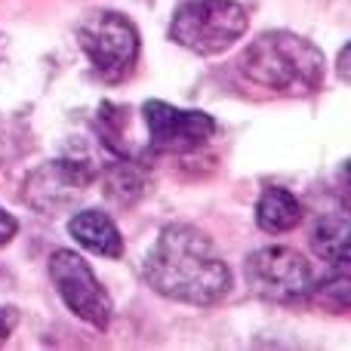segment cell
Masks as SVG:
<instances>
[{
  "label": "cell",
  "instance_id": "6da1fadb",
  "mask_svg": "<svg viewBox=\"0 0 351 351\" xmlns=\"http://www.w3.org/2000/svg\"><path fill=\"white\" fill-rule=\"evenodd\" d=\"M154 293L185 305H216L231 293V271L213 241L194 225H167L145 259Z\"/></svg>",
  "mask_w": 351,
  "mask_h": 351
},
{
  "label": "cell",
  "instance_id": "7a4b0ae2",
  "mask_svg": "<svg viewBox=\"0 0 351 351\" xmlns=\"http://www.w3.org/2000/svg\"><path fill=\"white\" fill-rule=\"evenodd\" d=\"M237 68L262 90L280 96H308L321 90L327 59L315 43L293 31H265L241 53Z\"/></svg>",
  "mask_w": 351,
  "mask_h": 351
},
{
  "label": "cell",
  "instance_id": "3957f363",
  "mask_svg": "<svg viewBox=\"0 0 351 351\" xmlns=\"http://www.w3.org/2000/svg\"><path fill=\"white\" fill-rule=\"evenodd\" d=\"M247 22V10L237 0H188L176 10L170 37L197 56H216L241 40Z\"/></svg>",
  "mask_w": 351,
  "mask_h": 351
},
{
  "label": "cell",
  "instance_id": "277c9868",
  "mask_svg": "<svg viewBox=\"0 0 351 351\" xmlns=\"http://www.w3.org/2000/svg\"><path fill=\"white\" fill-rule=\"evenodd\" d=\"M80 49L108 84L130 77L139 59V31L121 12H96L80 25Z\"/></svg>",
  "mask_w": 351,
  "mask_h": 351
},
{
  "label": "cell",
  "instance_id": "5b68a950",
  "mask_svg": "<svg viewBox=\"0 0 351 351\" xmlns=\"http://www.w3.org/2000/svg\"><path fill=\"white\" fill-rule=\"evenodd\" d=\"M49 278H53L59 296L65 299V305L80 321L93 324L96 330H105L111 324V296L105 293V287L99 284V278L80 253L56 250L49 256Z\"/></svg>",
  "mask_w": 351,
  "mask_h": 351
},
{
  "label": "cell",
  "instance_id": "8992f818",
  "mask_svg": "<svg viewBox=\"0 0 351 351\" xmlns=\"http://www.w3.org/2000/svg\"><path fill=\"white\" fill-rule=\"evenodd\" d=\"M243 274H247L250 290L271 302H296L311 290L308 262L290 247L256 250L243 265Z\"/></svg>",
  "mask_w": 351,
  "mask_h": 351
},
{
  "label": "cell",
  "instance_id": "52a82bcc",
  "mask_svg": "<svg viewBox=\"0 0 351 351\" xmlns=\"http://www.w3.org/2000/svg\"><path fill=\"white\" fill-rule=\"evenodd\" d=\"M142 114L152 133V148L164 154L197 152L216 133V121L206 111H179L167 102H145Z\"/></svg>",
  "mask_w": 351,
  "mask_h": 351
},
{
  "label": "cell",
  "instance_id": "ba28073f",
  "mask_svg": "<svg viewBox=\"0 0 351 351\" xmlns=\"http://www.w3.org/2000/svg\"><path fill=\"white\" fill-rule=\"evenodd\" d=\"M96 179V170L90 167V160H49L47 167H40L34 176H28L25 182V200L31 206H37L40 213H53L68 206L77 194H84Z\"/></svg>",
  "mask_w": 351,
  "mask_h": 351
},
{
  "label": "cell",
  "instance_id": "9c48e42d",
  "mask_svg": "<svg viewBox=\"0 0 351 351\" xmlns=\"http://www.w3.org/2000/svg\"><path fill=\"white\" fill-rule=\"evenodd\" d=\"M68 234L80 243L84 250L105 259H117L123 253V237L121 228L114 225V219L102 210H84L68 222Z\"/></svg>",
  "mask_w": 351,
  "mask_h": 351
},
{
  "label": "cell",
  "instance_id": "30bf717a",
  "mask_svg": "<svg viewBox=\"0 0 351 351\" xmlns=\"http://www.w3.org/2000/svg\"><path fill=\"white\" fill-rule=\"evenodd\" d=\"M256 222L268 234H284L302 222V204L287 188H265L256 204Z\"/></svg>",
  "mask_w": 351,
  "mask_h": 351
},
{
  "label": "cell",
  "instance_id": "8fae6325",
  "mask_svg": "<svg viewBox=\"0 0 351 351\" xmlns=\"http://www.w3.org/2000/svg\"><path fill=\"white\" fill-rule=\"evenodd\" d=\"M348 237H351L348 216L346 213H333V216H324L317 222V228L311 231V247L333 268H348Z\"/></svg>",
  "mask_w": 351,
  "mask_h": 351
},
{
  "label": "cell",
  "instance_id": "7c38bea8",
  "mask_svg": "<svg viewBox=\"0 0 351 351\" xmlns=\"http://www.w3.org/2000/svg\"><path fill=\"white\" fill-rule=\"evenodd\" d=\"M105 182H108V188L121 200H136L145 191V173H142L133 160H117L108 170V176H105Z\"/></svg>",
  "mask_w": 351,
  "mask_h": 351
},
{
  "label": "cell",
  "instance_id": "4fadbf2b",
  "mask_svg": "<svg viewBox=\"0 0 351 351\" xmlns=\"http://www.w3.org/2000/svg\"><path fill=\"white\" fill-rule=\"evenodd\" d=\"M16 231H19V222L6 210H0V247H3V243H10L12 237H16Z\"/></svg>",
  "mask_w": 351,
  "mask_h": 351
},
{
  "label": "cell",
  "instance_id": "5bb4252c",
  "mask_svg": "<svg viewBox=\"0 0 351 351\" xmlns=\"http://www.w3.org/2000/svg\"><path fill=\"white\" fill-rule=\"evenodd\" d=\"M16 324H19L16 311H12V308H0V342L10 339V333L16 330Z\"/></svg>",
  "mask_w": 351,
  "mask_h": 351
},
{
  "label": "cell",
  "instance_id": "9a60e30c",
  "mask_svg": "<svg viewBox=\"0 0 351 351\" xmlns=\"http://www.w3.org/2000/svg\"><path fill=\"white\" fill-rule=\"evenodd\" d=\"M0 154H3V123H0Z\"/></svg>",
  "mask_w": 351,
  "mask_h": 351
}]
</instances>
